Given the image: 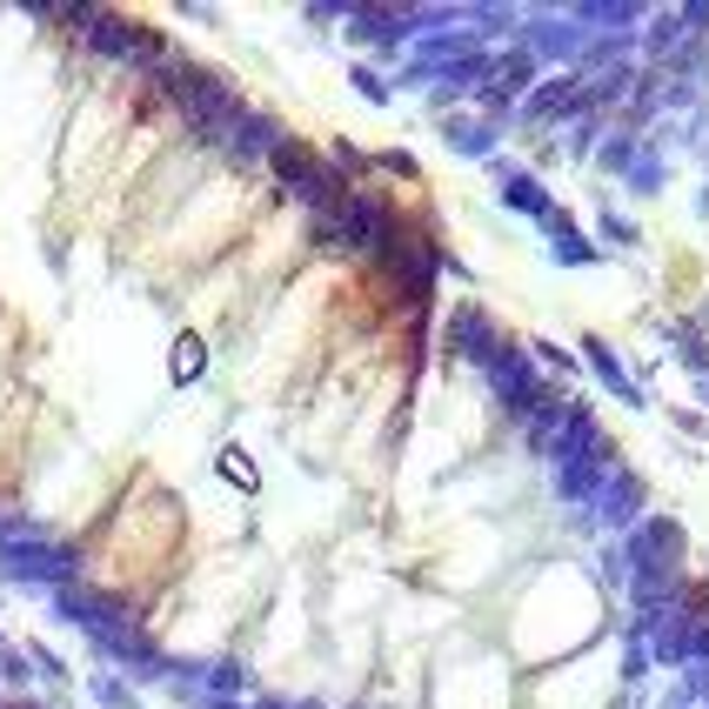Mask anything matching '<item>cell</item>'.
Returning <instances> with one entry per match:
<instances>
[]
</instances>
